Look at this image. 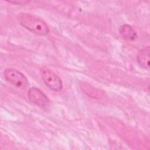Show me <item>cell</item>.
I'll return each mask as SVG.
<instances>
[{
	"label": "cell",
	"mask_w": 150,
	"mask_h": 150,
	"mask_svg": "<svg viewBox=\"0 0 150 150\" xmlns=\"http://www.w3.org/2000/svg\"><path fill=\"white\" fill-rule=\"evenodd\" d=\"M4 77L8 82L20 88H25L28 84V80L23 74L15 69H5Z\"/></svg>",
	"instance_id": "obj_3"
},
{
	"label": "cell",
	"mask_w": 150,
	"mask_h": 150,
	"mask_svg": "<svg viewBox=\"0 0 150 150\" xmlns=\"http://www.w3.org/2000/svg\"><path fill=\"white\" fill-rule=\"evenodd\" d=\"M149 46L144 47L140 50L137 54V62L139 65L142 68L149 70Z\"/></svg>",
	"instance_id": "obj_5"
},
{
	"label": "cell",
	"mask_w": 150,
	"mask_h": 150,
	"mask_svg": "<svg viewBox=\"0 0 150 150\" xmlns=\"http://www.w3.org/2000/svg\"><path fill=\"white\" fill-rule=\"evenodd\" d=\"M40 74L43 81L51 90L54 91H59L62 89V81L52 70L43 66L40 69Z\"/></svg>",
	"instance_id": "obj_2"
},
{
	"label": "cell",
	"mask_w": 150,
	"mask_h": 150,
	"mask_svg": "<svg viewBox=\"0 0 150 150\" xmlns=\"http://www.w3.org/2000/svg\"><path fill=\"white\" fill-rule=\"evenodd\" d=\"M18 19L22 26L38 35H45L49 32V26L46 22L35 15L21 13L18 15Z\"/></svg>",
	"instance_id": "obj_1"
},
{
	"label": "cell",
	"mask_w": 150,
	"mask_h": 150,
	"mask_svg": "<svg viewBox=\"0 0 150 150\" xmlns=\"http://www.w3.org/2000/svg\"><path fill=\"white\" fill-rule=\"evenodd\" d=\"M119 33L124 39L127 40H134L137 37L136 32L128 24H124L121 26L119 28Z\"/></svg>",
	"instance_id": "obj_6"
},
{
	"label": "cell",
	"mask_w": 150,
	"mask_h": 150,
	"mask_svg": "<svg viewBox=\"0 0 150 150\" xmlns=\"http://www.w3.org/2000/svg\"><path fill=\"white\" fill-rule=\"evenodd\" d=\"M84 87H81L82 90L84 91V92H85L87 94H88V96L90 95L91 96V94H93V97H97L96 96H97V97H100L102 95V93H100L99 92L98 93V91H99V90H97V89H94L93 87H92L91 86H90L88 84H83Z\"/></svg>",
	"instance_id": "obj_7"
},
{
	"label": "cell",
	"mask_w": 150,
	"mask_h": 150,
	"mask_svg": "<svg viewBox=\"0 0 150 150\" xmlns=\"http://www.w3.org/2000/svg\"><path fill=\"white\" fill-rule=\"evenodd\" d=\"M28 97L30 102L41 108H46L49 104V100L47 97L36 87H31L29 89Z\"/></svg>",
	"instance_id": "obj_4"
}]
</instances>
